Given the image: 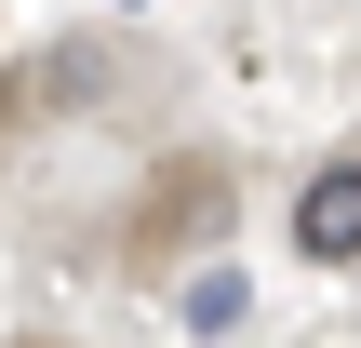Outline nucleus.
Returning <instances> with one entry per match:
<instances>
[{"mask_svg": "<svg viewBox=\"0 0 361 348\" xmlns=\"http://www.w3.org/2000/svg\"><path fill=\"white\" fill-rule=\"evenodd\" d=\"M295 255L308 268H361V161H322L295 188Z\"/></svg>", "mask_w": 361, "mask_h": 348, "instance_id": "nucleus-1", "label": "nucleus"}]
</instances>
